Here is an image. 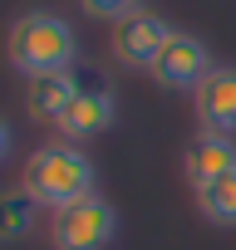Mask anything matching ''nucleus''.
Segmentation results:
<instances>
[{"label": "nucleus", "instance_id": "obj_7", "mask_svg": "<svg viewBox=\"0 0 236 250\" xmlns=\"http://www.w3.org/2000/svg\"><path fill=\"white\" fill-rule=\"evenodd\" d=\"M167 35H172V25L163 15L133 10V15H123L113 25V54H118V64H128V69H153V59L167 44Z\"/></svg>", "mask_w": 236, "mask_h": 250}, {"label": "nucleus", "instance_id": "obj_4", "mask_svg": "<svg viewBox=\"0 0 236 250\" xmlns=\"http://www.w3.org/2000/svg\"><path fill=\"white\" fill-rule=\"evenodd\" d=\"M212 69H216V59H212L207 40H202V35H187V30H172V35H167V44L158 49V59H153V69H148V74H153L163 88L192 93Z\"/></svg>", "mask_w": 236, "mask_h": 250}, {"label": "nucleus", "instance_id": "obj_8", "mask_svg": "<svg viewBox=\"0 0 236 250\" xmlns=\"http://www.w3.org/2000/svg\"><path fill=\"white\" fill-rule=\"evenodd\" d=\"M226 172H236V138L197 133L187 143V152H182V177L192 182V191L207 187V182H216V177H226Z\"/></svg>", "mask_w": 236, "mask_h": 250}, {"label": "nucleus", "instance_id": "obj_2", "mask_svg": "<svg viewBox=\"0 0 236 250\" xmlns=\"http://www.w3.org/2000/svg\"><path fill=\"white\" fill-rule=\"evenodd\" d=\"M94 157L79 147V143H45V147H35L30 152V162H25V191L40 201V206H49V211H59V206H69V201H84V196H94L98 187H94Z\"/></svg>", "mask_w": 236, "mask_h": 250}, {"label": "nucleus", "instance_id": "obj_13", "mask_svg": "<svg viewBox=\"0 0 236 250\" xmlns=\"http://www.w3.org/2000/svg\"><path fill=\"white\" fill-rule=\"evenodd\" d=\"M10 147H15V133H10V123H5V118H0V162H5V157H10Z\"/></svg>", "mask_w": 236, "mask_h": 250}, {"label": "nucleus", "instance_id": "obj_6", "mask_svg": "<svg viewBox=\"0 0 236 250\" xmlns=\"http://www.w3.org/2000/svg\"><path fill=\"white\" fill-rule=\"evenodd\" d=\"M192 113L202 123V133L236 138V64H216L192 88Z\"/></svg>", "mask_w": 236, "mask_h": 250}, {"label": "nucleus", "instance_id": "obj_1", "mask_svg": "<svg viewBox=\"0 0 236 250\" xmlns=\"http://www.w3.org/2000/svg\"><path fill=\"white\" fill-rule=\"evenodd\" d=\"M5 54H10V69L25 79L79 69V35L54 10H25V15H15V25L5 35Z\"/></svg>", "mask_w": 236, "mask_h": 250}, {"label": "nucleus", "instance_id": "obj_10", "mask_svg": "<svg viewBox=\"0 0 236 250\" xmlns=\"http://www.w3.org/2000/svg\"><path fill=\"white\" fill-rule=\"evenodd\" d=\"M35 216H40V201L25 187H5L0 191V240H25L35 230Z\"/></svg>", "mask_w": 236, "mask_h": 250}, {"label": "nucleus", "instance_id": "obj_3", "mask_svg": "<svg viewBox=\"0 0 236 250\" xmlns=\"http://www.w3.org/2000/svg\"><path fill=\"white\" fill-rule=\"evenodd\" d=\"M113 235H118V211L98 191L84 201H69L49 216V245L54 250H108Z\"/></svg>", "mask_w": 236, "mask_h": 250}, {"label": "nucleus", "instance_id": "obj_9", "mask_svg": "<svg viewBox=\"0 0 236 250\" xmlns=\"http://www.w3.org/2000/svg\"><path fill=\"white\" fill-rule=\"evenodd\" d=\"M25 83H30V88H25V108H30V118H40V123H59L64 108L74 103L79 83H84V69H59V74H40V79H25Z\"/></svg>", "mask_w": 236, "mask_h": 250}, {"label": "nucleus", "instance_id": "obj_11", "mask_svg": "<svg viewBox=\"0 0 236 250\" xmlns=\"http://www.w3.org/2000/svg\"><path fill=\"white\" fill-rule=\"evenodd\" d=\"M197 211L212 221V226H236V172L197 187Z\"/></svg>", "mask_w": 236, "mask_h": 250}, {"label": "nucleus", "instance_id": "obj_5", "mask_svg": "<svg viewBox=\"0 0 236 250\" xmlns=\"http://www.w3.org/2000/svg\"><path fill=\"white\" fill-rule=\"evenodd\" d=\"M113 118H118L113 88H108L98 74H89V69H84V83H79L74 103L64 108V118L54 123V128L64 133V143H89V138H98V133H108V128H113Z\"/></svg>", "mask_w": 236, "mask_h": 250}, {"label": "nucleus", "instance_id": "obj_12", "mask_svg": "<svg viewBox=\"0 0 236 250\" xmlns=\"http://www.w3.org/2000/svg\"><path fill=\"white\" fill-rule=\"evenodd\" d=\"M79 10H84V15H94V20H108V25H118L123 15L143 10V0H79Z\"/></svg>", "mask_w": 236, "mask_h": 250}]
</instances>
